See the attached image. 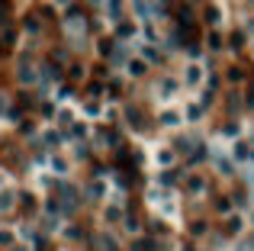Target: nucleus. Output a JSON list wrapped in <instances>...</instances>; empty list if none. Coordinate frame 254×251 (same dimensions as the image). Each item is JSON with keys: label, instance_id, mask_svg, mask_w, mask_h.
I'll list each match as a JSON object with an SVG mask.
<instances>
[{"label": "nucleus", "instance_id": "obj_31", "mask_svg": "<svg viewBox=\"0 0 254 251\" xmlns=\"http://www.w3.org/2000/svg\"><path fill=\"white\" fill-rule=\"evenodd\" d=\"M55 3H64V7H68V3H71V0H55Z\"/></svg>", "mask_w": 254, "mask_h": 251}, {"label": "nucleus", "instance_id": "obj_28", "mask_svg": "<svg viewBox=\"0 0 254 251\" xmlns=\"http://www.w3.org/2000/svg\"><path fill=\"white\" fill-rule=\"evenodd\" d=\"M229 81H245V71H238V68H232V71H229Z\"/></svg>", "mask_w": 254, "mask_h": 251}, {"label": "nucleus", "instance_id": "obj_25", "mask_svg": "<svg viewBox=\"0 0 254 251\" xmlns=\"http://www.w3.org/2000/svg\"><path fill=\"white\" fill-rule=\"evenodd\" d=\"M0 116H10V100L0 93Z\"/></svg>", "mask_w": 254, "mask_h": 251}, {"label": "nucleus", "instance_id": "obj_17", "mask_svg": "<svg viewBox=\"0 0 254 251\" xmlns=\"http://www.w3.org/2000/svg\"><path fill=\"white\" fill-rule=\"evenodd\" d=\"M206 46L212 48V52H219V48H222V36H219V32H209V36H206Z\"/></svg>", "mask_w": 254, "mask_h": 251}, {"label": "nucleus", "instance_id": "obj_26", "mask_svg": "<svg viewBox=\"0 0 254 251\" xmlns=\"http://www.w3.org/2000/svg\"><path fill=\"white\" fill-rule=\"evenodd\" d=\"M90 197H103V183H100V181L90 183Z\"/></svg>", "mask_w": 254, "mask_h": 251}, {"label": "nucleus", "instance_id": "obj_2", "mask_svg": "<svg viewBox=\"0 0 254 251\" xmlns=\"http://www.w3.org/2000/svg\"><path fill=\"white\" fill-rule=\"evenodd\" d=\"M132 36H139V26L132 23V20H119V23H116V39H119V42H129Z\"/></svg>", "mask_w": 254, "mask_h": 251}, {"label": "nucleus", "instance_id": "obj_30", "mask_svg": "<svg viewBox=\"0 0 254 251\" xmlns=\"http://www.w3.org/2000/svg\"><path fill=\"white\" fill-rule=\"evenodd\" d=\"M106 219H109V222L119 219V206H109V209H106Z\"/></svg>", "mask_w": 254, "mask_h": 251}, {"label": "nucleus", "instance_id": "obj_18", "mask_svg": "<svg viewBox=\"0 0 254 251\" xmlns=\"http://www.w3.org/2000/svg\"><path fill=\"white\" fill-rule=\"evenodd\" d=\"M71 136L84 142V138H87V126H84V122H74V126H71Z\"/></svg>", "mask_w": 254, "mask_h": 251}, {"label": "nucleus", "instance_id": "obj_21", "mask_svg": "<svg viewBox=\"0 0 254 251\" xmlns=\"http://www.w3.org/2000/svg\"><path fill=\"white\" fill-rule=\"evenodd\" d=\"M129 126H135V129H142L145 122H142V116H139V110H132L129 113Z\"/></svg>", "mask_w": 254, "mask_h": 251}, {"label": "nucleus", "instance_id": "obj_34", "mask_svg": "<svg viewBox=\"0 0 254 251\" xmlns=\"http://www.w3.org/2000/svg\"><path fill=\"white\" fill-rule=\"evenodd\" d=\"M161 3H170V0H161Z\"/></svg>", "mask_w": 254, "mask_h": 251}, {"label": "nucleus", "instance_id": "obj_6", "mask_svg": "<svg viewBox=\"0 0 254 251\" xmlns=\"http://www.w3.org/2000/svg\"><path fill=\"white\" fill-rule=\"evenodd\" d=\"M106 13L113 23H119L123 20V0H106Z\"/></svg>", "mask_w": 254, "mask_h": 251}, {"label": "nucleus", "instance_id": "obj_33", "mask_svg": "<svg viewBox=\"0 0 254 251\" xmlns=\"http://www.w3.org/2000/svg\"><path fill=\"white\" fill-rule=\"evenodd\" d=\"M90 3H100V0H90Z\"/></svg>", "mask_w": 254, "mask_h": 251}, {"label": "nucleus", "instance_id": "obj_5", "mask_svg": "<svg viewBox=\"0 0 254 251\" xmlns=\"http://www.w3.org/2000/svg\"><path fill=\"white\" fill-rule=\"evenodd\" d=\"M203 190H206V181H203L200 174H190V177H187V193H193V197H200Z\"/></svg>", "mask_w": 254, "mask_h": 251}, {"label": "nucleus", "instance_id": "obj_11", "mask_svg": "<svg viewBox=\"0 0 254 251\" xmlns=\"http://www.w3.org/2000/svg\"><path fill=\"white\" fill-rule=\"evenodd\" d=\"M180 119H184V116H180L177 110H164V113H161V122H164V126H177Z\"/></svg>", "mask_w": 254, "mask_h": 251}, {"label": "nucleus", "instance_id": "obj_19", "mask_svg": "<svg viewBox=\"0 0 254 251\" xmlns=\"http://www.w3.org/2000/svg\"><path fill=\"white\" fill-rule=\"evenodd\" d=\"M42 138H45V145H58V142H62V132H58V129H48Z\"/></svg>", "mask_w": 254, "mask_h": 251}, {"label": "nucleus", "instance_id": "obj_24", "mask_svg": "<svg viewBox=\"0 0 254 251\" xmlns=\"http://www.w3.org/2000/svg\"><path fill=\"white\" fill-rule=\"evenodd\" d=\"M229 46H232V48H241V46H245V36H241V32H235V36L229 39Z\"/></svg>", "mask_w": 254, "mask_h": 251}, {"label": "nucleus", "instance_id": "obj_29", "mask_svg": "<svg viewBox=\"0 0 254 251\" xmlns=\"http://www.w3.org/2000/svg\"><path fill=\"white\" fill-rule=\"evenodd\" d=\"M87 116H100V103H93L90 100V103H87Z\"/></svg>", "mask_w": 254, "mask_h": 251}, {"label": "nucleus", "instance_id": "obj_13", "mask_svg": "<svg viewBox=\"0 0 254 251\" xmlns=\"http://www.w3.org/2000/svg\"><path fill=\"white\" fill-rule=\"evenodd\" d=\"M184 116H187V119H190V122H200V119H203V107H200V103H190Z\"/></svg>", "mask_w": 254, "mask_h": 251}, {"label": "nucleus", "instance_id": "obj_23", "mask_svg": "<svg viewBox=\"0 0 254 251\" xmlns=\"http://www.w3.org/2000/svg\"><path fill=\"white\" fill-rule=\"evenodd\" d=\"M0 245H3V248H7V245H13V232H10V228H3V232H0Z\"/></svg>", "mask_w": 254, "mask_h": 251}, {"label": "nucleus", "instance_id": "obj_4", "mask_svg": "<svg viewBox=\"0 0 254 251\" xmlns=\"http://www.w3.org/2000/svg\"><path fill=\"white\" fill-rule=\"evenodd\" d=\"M177 91H180V84L174 81V77H168V81H161V91H158V97H161V100H170V97H177Z\"/></svg>", "mask_w": 254, "mask_h": 251}, {"label": "nucleus", "instance_id": "obj_27", "mask_svg": "<svg viewBox=\"0 0 254 251\" xmlns=\"http://www.w3.org/2000/svg\"><path fill=\"white\" fill-rule=\"evenodd\" d=\"M225 228H229V232H241V219H238V216L229 219V226H225Z\"/></svg>", "mask_w": 254, "mask_h": 251}, {"label": "nucleus", "instance_id": "obj_15", "mask_svg": "<svg viewBox=\"0 0 254 251\" xmlns=\"http://www.w3.org/2000/svg\"><path fill=\"white\" fill-rule=\"evenodd\" d=\"M232 155H235V158H238V161H248V158H251V148H248L245 142H238V145H235V148H232Z\"/></svg>", "mask_w": 254, "mask_h": 251}, {"label": "nucleus", "instance_id": "obj_22", "mask_svg": "<svg viewBox=\"0 0 254 251\" xmlns=\"http://www.w3.org/2000/svg\"><path fill=\"white\" fill-rule=\"evenodd\" d=\"M52 171H55V174H64V171H68V164H64L62 158H52Z\"/></svg>", "mask_w": 254, "mask_h": 251}, {"label": "nucleus", "instance_id": "obj_3", "mask_svg": "<svg viewBox=\"0 0 254 251\" xmlns=\"http://www.w3.org/2000/svg\"><path fill=\"white\" fill-rule=\"evenodd\" d=\"M184 84H187V87H200V84H203V68H200V65H187Z\"/></svg>", "mask_w": 254, "mask_h": 251}, {"label": "nucleus", "instance_id": "obj_20", "mask_svg": "<svg viewBox=\"0 0 254 251\" xmlns=\"http://www.w3.org/2000/svg\"><path fill=\"white\" fill-rule=\"evenodd\" d=\"M58 122H62V126H74V116H71V110H58Z\"/></svg>", "mask_w": 254, "mask_h": 251}, {"label": "nucleus", "instance_id": "obj_10", "mask_svg": "<svg viewBox=\"0 0 254 251\" xmlns=\"http://www.w3.org/2000/svg\"><path fill=\"white\" fill-rule=\"evenodd\" d=\"M126 68H129L132 77H142V74H145V61H142V58H129V65H126Z\"/></svg>", "mask_w": 254, "mask_h": 251}, {"label": "nucleus", "instance_id": "obj_16", "mask_svg": "<svg viewBox=\"0 0 254 251\" xmlns=\"http://www.w3.org/2000/svg\"><path fill=\"white\" fill-rule=\"evenodd\" d=\"M203 16H206V23H209V26H219V23H222V13H219L216 7H209Z\"/></svg>", "mask_w": 254, "mask_h": 251}, {"label": "nucleus", "instance_id": "obj_32", "mask_svg": "<svg viewBox=\"0 0 254 251\" xmlns=\"http://www.w3.org/2000/svg\"><path fill=\"white\" fill-rule=\"evenodd\" d=\"M10 251H26V248H10Z\"/></svg>", "mask_w": 254, "mask_h": 251}, {"label": "nucleus", "instance_id": "obj_8", "mask_svg": "<svg viewBox=\"0 0 254 251\" xmlns=\"http://www.w3.org/2000/svg\"><path fill=\"white\" fill-rule=\"evenodd\" d=\"M154 161H158V167H170L174 164V152H170V148H161V152H154Z\"/></svg>", "mask_w": 254, "mask_h": 251}, {"label": "nucleus", "instance_id": "obj_12", "mask_svg": "<svg viewBox=\"0 0 254 251\" xmlns=\"http://www.w3.org/2000/svg\"><path fill=\"white\" fill-rule=\"evenodd\" d=\"M174 148H177V152H193V148H196V142H193V136H184V138H177V142H174Z\"/></svg>", "mask_w": 254, "mask_h": 251}, {"label": "nucleus", "instance_id": "obj_1", "mask_svg": "<svg viewBox=\"0 0 254 251\" xmlns=\"http://www.w3.org/2000/svg\"><path fill=\"white\" fill-rule=\"evenodd\" d=\"M20 81H23V84H29V87L42 81V77H39V65H36L32 58H26L23 65H20Z\"/></svg>", "mask_w": 254, "mask_h": 251}, {"label": "nucleus", "instance_id": "obj_14", "mask_svg": "<svg viewBox=\"0 0 254 251\" xmlns=\"http://www.w3.org/2000/svg\"><path fill=\"white\" fill-rule=\"evenodd\" d=\"M13 203H16V193L13 190H3V193H0V209H13Z\"/></svg>", "mask_w": 254, "mask_h": 251}, {"label": "nucleus", "instance_id": "obj_9", "mask_svg": "<svg viewBox=\"0 0 254 251\" xmlns=\"http://www.w3.org/2000/svg\"><path fill=\"white\" fill-rule=\"evenodd\" d=\"M142 61H145V65H161V52H154L151 46H145L142 48Z\"/></svg>", "mask_w": 254, "mask_h": 251}, {"label": "nucleus", "instance_id": "obj_7", "mask_svg": "<svg viewBox=\"0 0 254 251\" xmlns=\"http://www.w3.org/2000/svg\"><path fill=\"white\" fill-rule=\"evenodd\" d=\"M23 29H26V32H39V29H42V16L26 13V16H23Z\"/></svg>", "mask_w": 254, "mask_h": 251}]
</instances>
